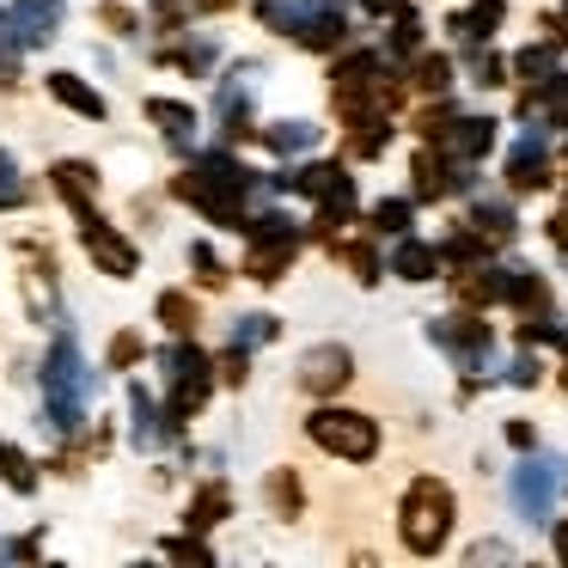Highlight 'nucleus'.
Wrapping results in <instances>:
<instances>
[{"label": "nucleus", "mask_w": 568, "mask_h": 568, "mask_svg": "<svg viewBox=\"0 0 568 568\" xmlns=\"http://www.w3.org/2000/svg\"><path fill=\"white\" fill-rule=\"evenodd\" d=\"M92 385H99V373H87L80 336L74 331H55L50 355H43V428H55L62 440H68V434H80Z\"/></svg>", "instance_id": "1"}, {"label": "nucleus", "mask_w": 568, "mask_h": 568, "mask_svg": "<svg viewBox=\"0 0 568 568\" xmlns=\"http://www.w3.org/2000/svg\"><path fill=\"white\" fill-rule=\"evenodd\" d=\"M458 526V495L446 477L422 470V477L404 483V501H397V538H404L409 556H440L453 544Z\"/></svg>", "instance_id": "2"}, {"label": "nucleus", "mask_w": 568, "mask_h": 568, "mask_svg": "<svg viewBox=\"0 0 568 568\" xmlns=\"http://www.w3.org/2000/svg\"><path fill=\"white\" fill-rule=\"evenodd\" d=\"M300 245H306V226H300L294 214H282V209L251 214V226H245V263H239V275H245V282H257V287H275L287 270H294Z\"/></svg>", "instance_id": "3"}, {"label": "nucleus", "mask_w": 568, "mask_h": 568, "mask_svg": "<svg viewBox=\"0 0 568 568\" xmlns=\"http://www.w3.org/2000/svg\"><path fill=\"white\" fill-rule=\"evenodd\" d=\"M562 489H568V458L562 453H519V465L507 470V507H514L531 531H550L556 495Z\"/></svg>", "instance_id": "4"}, {"label": "nucleus", "mask_w": 568, "mask_h": 568, "mask_svg": "<svg viewBox=\"0 0 568 568\" xmlns=\"http://www.w3.org/2000/svg\"><path fill=\"white\" fill-rule=\"evenodd\" d=\"M306 440L318 446V453L343 458V465H373L385 446L379 422L367 416V409H348V404H318L306 416Z\"/></svg>", "instance_id": "5"}, {"label": "nucleus", "mask_w": 568, "mask_h": 568, "mask_svg": "<svg viewBox=\"0 0 568 568\" xmlns=\"http://www.w3.org/2000/svg\"><path fill=\"white\" fill-rule=\"evenodd\" d=\"M428 343L453 361L458 373H489L495 379V324L477 306H458L446 318H428Z\"/></svg>", "instance_id": "6"}, {"label": "nucleus", "mask_w": 568, "mask_h": 568, "mask_svg": "<svg viewBox=\"0 0 568 568\" xmlns=\"http://www.w3.org/2000/svg\"><path fill=\"white\" fill-rule=\"evenodd\" d=\"M507 190L514 196H538V190L556 184V129L550 123H526L514 141H507V165H501Z\"/></svg>", "instance_id": "7"}, {"label": "nucleus", "mask_w": 568, "mask_h": 568, "mask_svg": "<svg viewBox=\"0 0 568 568\" xmlns=\"http://www.w3.org/2000/svg\"><path fill=\"white\" fill-rule=\"evenodd\" d=\"M348 38H355L348 0H294V38L287 43H300L312 55H336V50H348Z\"/></svg>", "instance_id": "8"}, {"label": "nucleus", "mask_w": 568, "mask_h": 568, "mask_svg": "<svg viewBox=\"0 0 568 568\" xmlns=\"http://www.w3.org/2000/svg\"><path fill=\"white\" fill-rule=\"evenodd\" d=\"M62 13H68V0H13V7L0 13V55L13 62V55H26V50H43V43L62 31Z\"/></svg>", "instance_id": "9"}, {"label": "nucleus", "mask_w": 568, "mask_h": 568, "mask_svg": "<svg viewBox=\"0 0 568 568\" xmlns=\"http://www.w3.org/2000/svg\"><path fill=\"white\" fill-rule=\"evenodd\" d=\"M355 379V348L348 343H312L300 355V392L306 397H336Z\"/></svg>", "instance_id": "10"}, {"label": "nucleus", "mask_w": 568, "mask_h": 568, "mask_svg": "<svg viewBox=\"0 0 568 568\" xmlns=\"http://www.w3.org/2000/svg\"><path fill=\"white\" fill-rule=\"evenodd\" d=\"M434 148H446L453 160H465V165H483L495 148H501V123H495V116H483V111H470V116L458 111V116H453V129H446V135L434 141Z\"/></svg>", "instance_id": "11"}, {"label": "nucleus", "mask_w": 568, "mask_h": 568, "mask_svg": "<svg viewBox=\"0 0 568 568\" xmlns=\"http://www.w3.org/2000/svg\"><path fill=\"white\" fill-rule=\"evenodd\" d=\"M80 239H87V257L99 263L104 275H116V282H129V275L141 270V251H135V239H123L116 226H104L99 214H92V221H80Z\"/></svg>", "instance_id": "12"}, {"label": "nucleus", "mask_w": 568, "mask_h": 568, "mask_svg": "<svg viewBox=\"0 0 568 568\" xmlns=\"http://www.w3.org/2000/svg\"><path fill=\"white\" fill-rule=\"evenodd\" d=\"M392 275L397 282H409V287H428V282H440L446 275V257H440V245H428V239H416V233H404V239H392Z\"/></svg>", "instance_id": "13"}, {"label": "nucleus", "mask_w": 568, "mask_h": 568, "mask_svg": "<svg viewBox=\"0 0 568 568\" xmlns=\"http://www.w3.org/2000/svg\"><path fill=\"white\" fill-rule=\"evenodd\" d=\"M453 172H458L453 153L434 148V141H422L416 160H409V196H416V202H440V196H453Z\"/></svg>", "instance_id": "14"}, {"label": "nucleus", "mask_w": 568, "mask_h": 568, "mask_svg": "<svg viewBox=\"0 0 568 568\" xmlns=\"http://www.w3.org/2000/svg\"><path fill=\"white\" fill-rule=\"evenodd\" d=\"M251 74H257V62L233 68V74H226V87H221V135H226V141L245 135V129H251V111H257V87H251Z\"/></svg>", "instance_id": "15"}, {"label": "nucleus", "mask_w": 568, "mask_h": 568, "mask_svg": "<svg viewBox=\"0 0 568 568\" xmlns=\"http://www.w3.org/2000/svg\"><path fill=\"white\" fill-rule=\"evenodd\" d=\"M129 409H135V428H129V440H135L141 453H153V446H165V440L178 434L172 409H165V404H153V397H148V385H129Z\"/></svg>", "instance_id": "16"}, {"label": "nucleus", "mask_w": 568, "mask_h": 568, "mask_svg": "<svg viewBox=\"0 0 568 568\" xmlns=\"http://www.w3.org/2000/svg\"><path fill=\"white\" fill-rule=\"evenodd\" d=\"M465 221L477 226L489 245H514V239H519V209H514L507 196H483V190H477V196H470V214H465Z\"/></svg>", "instance_id": "17"}, {"label": "nucleus", "mask_w": 568, "mask_h": 568, "mask_svg": "<svg viewBox=\"0 0 568 568\" xmlns=\"http://www.w3.org/2000/svg\"><path fill=\"white\" fill-rule=\"evenodd\" d=\"M501 306L507 312H538L550 306V282L531 263H501Z\"/></svg>", "instance_id": "18"}, {"label": "nucleus", "mask_w": 568, "mask_h": 568, "mask_svg": "<svg viewBox=\"0 0 568 568\" xmlns=\"http://www.w3.org/2000/svg\"><path fill=\"white\" fill-rule=\"evenodd\" d=\"M507 26V0H477L465 13H446V31L458 43H495V31Z\"/></svg>", "instance_id": "19"}, {"label": "nucleus", "mask_w": 568, "mask_h": 568, "mask_svg": "<svg viewBox=\"0 0 568 568\" xmlns=\"http://www.w3.org/2000/svg\"><path fill=\"white\" fill-rule=\"evenodd\" d=\"M43 87H50V99H55V104H68V111H74V116H87V123H104V116H111L104 92H92L87 80H80V74H68V68H55V74L43 80Z\"/></svg>", "instance_id": "20"}, {"label": "nucleus", "mask_w": 568, "mask_h": 568, "mask_svg": "<svg viewBox=\"0 0 568 568\" xmlns=\"http://www.w3.org/2000/svg\"><path fill=\"white\" fill-rule=\"evenodd\" d=\"M458 62L470 68V87H477V92L514 87V62H507L501 50H489V43H458Z\"/></svg>", "instance_id": "21"}, {"label": "nucleus", "mask_w": 568, "mask_h": 568, "mask_svg": "<svg viewBox=\"0 0 568 568\" xmlns=\"http://www.w3.org/2000/svg\"><path fill=\"white\" fill-rule=\"evenodd\" d=\"M404 68H409V87H416L422 99H440L458 80V55H446V50H422V55H409Z\"/></svg>", "instance_id": "22"}, {"label": "nucleus", "mask_w": 568, "mask_h": 568, "mask_svg": "<svg viewBox=\"0 0 568 568\" xmlns=\"http://www.w3.org/2000/svg\"><path fill=\"white\" fill-rule=\"evenodd\" d=\"M355 214H361V184H355V178L343 172V178H336V190H331V196L318 202V214H312V226H318L324 239H336V233H343L348 221H355Z\"/></svg>", "instance_id": "23"}, {"label": "nucleus", "mask_w": 568, "mask_h": 568, "mask_svg": "<svg viewBox=\"0 0 568 568\" xmlns=\"http://www.w3.org/2000/svg\"><path fill=\"white\" fill-rule=\"evenodd\" d=\"M318 141H324V129H318V123H306V116H282V123L263 129V148L282 153V160H300V153H312Z\"/></svg>", "instance_id": "24"}, {"label": "nucleus", "mask_w": 568, "mask_h": 568, "mask_svg": "<svg viewBox=\"0 0 568 568\" xmlns=\"http://www.w3.org/2000/svg\"><path fill=\"white\" fill-rule=\"evenodd\" d=\"M422 43H428V26H422L416 7H397L392 19H385V55H397V62H409V55H422Z\"/></svg>", "instance_id": "25"}, {"label": "nucleus", "mask_w": 568, "mask_h": 568, "mask_svg": "<svg viewBox=\"0 0 568 568\" xmlns=\"http://www.w3.org/2000/svg\"><path fill=\"white\" fill-rule=\"evenodd\" d=\"M440 257H446V270L458 275V270H477V263H489V257H495V245L465 221V226H453V233L440 239Z\"/></svg>", "instance_id": "26"}, {"label": "nucleus", "mask_w": 568, "mask_h": 568, "mask_svg": "<svg viewBox=\"0 0 568 568\" xmlns=\"http://www.w3.org/2000/svg\"><path fill=\"white\" fill-rule=\"evenodd\" d=\"M50 178H55V190L68 196V209H74V214H92V190H99V165H87V160H62V165H50Z\"/></svg>", "instance_id": "27"}, {"label": "nucleus", "mask_w": 568, "mask_h": 568, "mask_svg": "<svg viewBox=\"0 0 568 568\" xmlns=\"http://www.w3.org/2000/svg\"><path fill=\"white\" fill-rule=\"evenodd\" d=\"M416 209H422L416 196H379V202L367 209L373 239H404V233H416Z\"/></svg>", "instance_id": "28"}, {"label": "nucleus", "mask_w": 568, "mask_h": 568, "mask_svg": "<svg viewBox=\"0 0 568 568\" xmlns=\"http://www.w3.org/2000/svg\"><path fill=\"white\" fill-rule=\"evenodd\" d=\"M226 514H233V489H226V483H202V489L190 495L184 526H190V531H214Z\"/></svg>", "instance_id": "29"}, {"label": "nucleus", "mask_w": 568, "mask_h": 568, "mask_svg": "<svg viewBox=\"0 0 568 568\" xmlns=\"http://www.w3.org/2000/svg\"><path fill=\"white\" fill-rule=\"evenodd\" d=\"M336 263H348V275H355L361 287H379L385 275H392V263L373 251V239H343V245H336Z\"/></svg>", "instance_id": "30"}, {"label": "nucleus", "mask_w": 568, "mask_h": 568, "mask_svg": "<svg viewBox=\"0 0 568 568\" xmlns=\"http://www.w3.org/2000/svg\"><path fill=\"white\" fill-rule=\"evenodd\" d=\"M160 373H165V385H178V379H196V373H214V355H202L190 336H178V343H165L160 348Z\"/></svg>", "instance_id": "31"}, {"label": "nucleus", "mask_w": 568, "mask_h": 568, "mask_svg": "<svg viewBox=\"0 0 568 568\" xmlns=\"http://www.w3.org/2000/svg\"><path fill=\"white\" fill-rule=\"evenodd\" d=\"M507 62H514V80H544V74H556V68H562V43L556 38H538V43H526V50H514L507 55Z\"/></svg>", "instance_id": "32"}, {"label": "nucleus", "mask_w": 568, "mask_h": 568, "mask_svg": "<svg viewBox=\"0 0 568 568\" xmlns=\"http://www.w3.org/2000/svg\"><path fill=\"white\" fill-rule=\"evenodd\" d=\"M141 116L160 123L172 141H190V129H196V104H184V99H141Z\"/></svg>", "instance_id": "33"}, {"label": "nucleus", "mask_w": 568, "mask_h": 568, "mask_svg": "<svg viewBox=\"0 0 568 568\" xmlns=\"http://www.w3.org/2000/svg\"><path fill=\"white\" fill-rule=\"evenodd\" d=\"M348 165H336V160H312V165H294V196H306V202H324L336 190V178H343Z\"/></svg>", "instance_id": "34"}, {"label": "nucleus", "mask_w": 568, "mask_h": 568, "mask_svg": "<svg viewBox=\"0 0 568 568\" xmlns=\"http://www.w3.org/2000/svg\"><path fill=\"white\" fill-rule=\"evenodd\" d=\"M153 312H160V324H165L172 336H196V324H202L196 300H190V294H178V287H165V294H160V306H153Z\"/></svg>", "instance_id": "35"}, {"label": "nucleus", "mask_w": 568, "mask_h": 568, "mask_svg": "<svg viewBox=\"0 0 568 568\" xmlns=\"http://www.w3.org/2000/svg\"><path fill=\"white\" fill-rule=\"evenodd\" d=\"M495 379H501V385H514V392H538V385H544V361H538V348H526V343H519V355L507 361V367L495 373Z\"/></svg>", "instance_id": "36"}, {"label": "nucleus", "mask_w": 568, "mask_h": 568, "mask_svg": "<svg viewBox=\"0 0 568 568\" xmlns=\"http://www.w3.org/2000/svg\"><path fill=\"white\" fill-rule=\"evenodd\" d=\"M214 55H221V43H214V38H190L184 43V50H160V62H178V68H184V74H209V68H214Z\"/></svg>", "instance_id": "37"}, {"label": "nucleus", "mask_w": 568, "mask_h": 568, "mask_svg": "<svg viewBox=\"0 0 568 568\" xmlns=\"http://www.w3.org/2000/svg\"><path fill=\"white\" fill-rule=\"evenodd\" d=\"M0 477H7L13 495H38V470H31V458L19 453V446H7V440H0Z\"/></svg>", "instance_id": "38"}, {"label": "nucleus", "mask_w": 568, "mask_h": 568, "mask_svg": "<svg viewBox=\"0 0 568 568\" xmlns=\"http://www.w3.org/2000/svg\"><path fill=\"white\" fill-rule=\"evenodd\" d=\"M282 336V318L275 312H245V318L233 324V343H245V348H263V343H275Z\"/></svg>", "instance_id": "39"}, {"label": "nucleus", "mask_w": 568, "mask_h": 568, "mask_svg": "<svg viewBox=\"0 0 568 568\" xmlns=\"http://www.w3.org/2000/svg\"><path fill=\"white\" fill-rule=\"evenodd\" d=\"M453 116H458V104L440 92V99H434L428 111H416V123H409V129H416V141H440L446 129H453Z\"/></svg>", "instance_id": "40"}, {"label": "nucleus", "mask_w": 568, "mask_h": 568, "mask_svg": "<svg viewBox=\"0 0 568 568\" xmlns=\"http://www.w3.org/2000/svg\"><path fill=\"white\" fill-rule=\"evenodd\" d=\"M300 501H306V495H300V477H294V470H275V477H270V507L282 519H294Z\"/></svg>", "instance_id": "41"}, {"label": "nucleus", "mask_w": 568, "mask_h": 568, "mask_svg": "<svg viewBox=\"0 0 568 568\" xmlns=\"http://www.w3.org/2000/svg\"><path fill=\"white\" fill-rule=\"evenodd\" d=\"M251 13H257L263 31H275V38H294V0H257Z\"/></svg>", "instance_id": "42"}, {"label": "nucleus", "mask_w": 568, "mask_h": 568, "mask_svg": "<svg viewBox=\"0 0 568 568\" xmlns=\"http://www.w3.org/2000/svg\"><path fill=\"white\" fill-rule=\"evenodd\" d=\"M190 270H196L202 287H226V263L214 257V245H202V239L190 245Z\"/></svg>", "instance_id": "43"}, {"label": "nucleus", "mask_w": 568, "mask_h": 568, "mask_svg": "<svg viewBox=\"0 0 568 568\" xmlns=\"http://www.w3.org/2000/svg\"><path fill=\"white\" fill-rule=\"evenodd\" d=\"M214 373H221V385H245L251 379V348L233 343L226 355H214Z\"/></svg>", "instance_id": "44"}, {"label": "nucleus", "mask_w": 568, "mask_h": 568, "mask_svg": "<svg viewBox=\"0 0 568 568\" xmlns=\"http://www.w3.org/2000/svg\"><path fill=\"white\" fill-rule=\"evenodd\" d=\"M501 440L514 446V453H538V422H531V416H507L501 422Z\"/></svg>", "instance_id": "45"}, {"label": "nucleus", "mask_w": 568, "mask_h": 568, "mask_svg": "<svg viewBox=\"0 0 568 568\" xmlns=\"http://www.w3.org/2000/svg\"><path fill=\"white\" fill-rule=\"evenodd\" d=\"M26 202V184H19V165L13 153H0V209H19Z\"/></svg>", "instance_id": "46"}, {"label": "nucleus", "mask_w": 568, "mask_h": 568, "mask_svg": "<svg viewBox=\"0 0 568 568\" xmlns=\"http://www.w3.org/2000/svg\"><path fill=\"white\" fill-rule=\"evenodd\" d=\"M99 26H111L116 38H135V26H141V19L129 13V7H116V0H99Z\"/></svg>", "instance_id": "47"}, {"label": "nucleus", "mask_w": 568, "mask_h": 568, "mask_svg": "<svg viewBox=\"0 0 568 568\" xmlns=\"http://www.w3.org/2000/svg\"><path fill=\"white\" fill-rule=\"evenodd\" d=\"M165 556H178V562H214V550L202 544V531H190V538H172V544H165Z\"/></svg>", "instance_id": "48"}, {"label": "nucleus", "mask_w": 568, "mask_h": 568, "mask_svg": "<svg viewBox=\"0 0 568 568\" xmlns=\"http://www.w3.org/2000/svg\"><path fill=\"white\" fill-rule=\"evenodd\" d=\"M135 361H141V336L123 331V336L111 343V367H135Z\"/></svg>", "instance_id": "49"}, {"label": "nucleus", "mask_w": 568, "mask_h": 568, "mask_svg": "<svg viewBox=\"0 0 568 568\" xmlns=\"http://www.w3.org/2000/svg\"><path fill=\"white\" fill-rule=\"evenodd\" d=\"M355 7H361V13H367V19H392L397 7H404V0H355Z\"/></svg>", "instance_id": "50"}, {"label": "nucleus", "mask_w": 568, "mask_h": 568, "mask_svg": "<svg viewBox=\"0 0 568 568\" xmlns=\"http://www.w3.org/2000/svg\"><path fill=\"white\" fill-rule=\"evenodd\" d=\"M489 556H501V562H507V556H514V550H507L501 538H489V544H477V550H470V562H489Z\"/></svg>", "instance_id": "51"}, {"label": "nucleus", "mask_w": 568, "mask_h": 568, "mask_svg": "<svg viewBox=\"0 0 568 568\" xmlns=\"http://www.w3.org/2000/svg\"><path fill=\"white\" fill-rule=\"evenodd\" d=\"M550 550L568 562V519H550Z\"/></svg>", "instance_id": "52"}, {"label": "nucleus", "mask_w": 568, "mask_h": 568, "mask_svg": "<svg viewBox=\"0 0 568 568\" xmlns=\"http://www.w3.org/2000/svg\"><path fill=\"white\" fill-rule=\"evenodd\" d=\"M190 13H226V7H239V0H184Z\"/></svg>", "instance_id": "53"}, {"label": "nucleus", "mask_w": 568, "mask_h": 568, "mask_svg": "<svg viewBox=\"0 0 568 568\" xmlns=\"http://www.w3.org/2000/svg\"><path fill=\"white\" fill-rule=\"evenodd\" d=\"M562 392H568V367H562Z\"/></svg>", "instance_id": "54"}]
</instances>
